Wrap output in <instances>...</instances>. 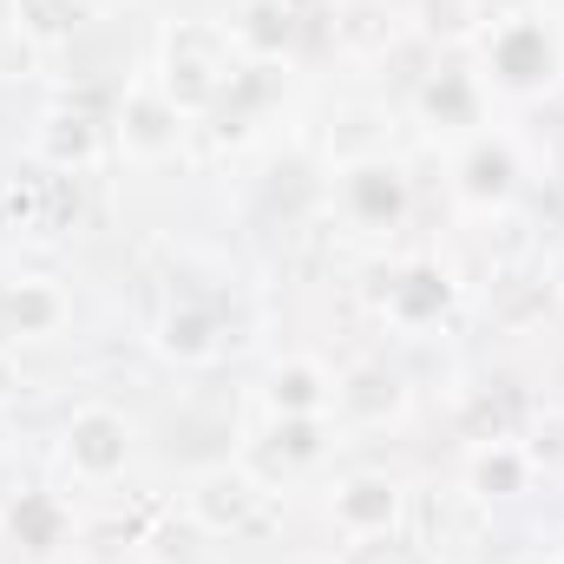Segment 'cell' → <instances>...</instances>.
<instances>
[{
    "mask_svg": "<svg viewBox=\"0 0 564 564\" xmlns=\"http://www.w3.org/2000/svg\"><path fill=\"white\" fill-rule=\"evenodd\" d=\"M230 79V53H224V33L217 26H177L171 33V53H164V93H171V112H197L224 93Z\"/></svg>",
    "mask_w": 564,
    "mask_h": 564,
    "instance_id": "6da1fadb",
    "label": "cell"
},
{
    "mask_svg": "<svg viewBox=\"0 0 564 564\" xmlns=\"http://www.w3.org/2000/svg\"><path fill=\"white\" fill-rule=\"evenodd\" d=\"M126 453H132V433H126L119 414H106V408H86L79 421L66 426V459H73V473H86V479L126 473Z\"/></svg>",
    "mask_w": 564,
    "mask_h": 564,
    "instance_id": "7a4b0ae2",
    "label": "cell"
},
{
    "mask_svg": "<svg viewBox=\"0 0 564 564\" xmlns=\"http://www.w3.org/2000/svg\"><path fill=\"white\" fill-rule=\"evenodd\" d=\"M257 506H263V492H257L250 473H210V479L191 492V512H197L210 532H243V525L257 519Z\"/></svg>",
    "mask_w": 564,
    "mask_h": 564,
    "instance_id": "3957f363",
    "label": "cell"
},
{
    "mask_svg": "<svg viewBox=\"0 0 564 564\" xmlns=\"http://www.w3.org/2000/svg\"><path fill=\"white\" fill-rule=\"evenodd\" d=\"M492 59H499L506 86H539V79H552V33L539 20H512V26H499Z\"/></svg>",
    "mask_w": 564,
    "mask_h": 564,
    "instance_id": "277c9868",
    "label": "cell"
},
{
    "mask_svg": "<svg viewBox=\"0 0 564 564\" xmlns=\"http://www.w3.org/2000/svg\"><path fill=\"white\" fill-rule=\"evenodd\" d=\"M335 519H341V532H355V539H381V532L401 519V486H394V479H348V486L335 492Z\"/></svg>",
    "mask_w": 564,
    "mask_h": 564,
    "instance_id": "5b68a950",
    "label": "cell"
},
{
    "mask_svg": "<svg viewBox=\"0 0 564 564\" xmlns=\"http://www.w3.org/2000/svg\"><path fill=\"white\" fill-rule=\"evenodd\" d=\"M66 322V295L46 282H13L0 289V335H53Z\"/></svg>",
    "mask_w": 564,
    "mask_h": 564,
    "instance_id": "8992f818",
    "label": "cell"
},
{
    "mask_svg": "<svg viewBox=\"0 0 564 564\" xmlns=\"http://www.w3.org/2000/svg\"><path fill=\"white\" fill-rule=\"evenodd\" d=\"M348 204L361 224H394L408 210V191H401V171L394 164H355L348 171Z\"/></svg>",
    "mask_w": 564,
    "mask_h": 564,
    "instance_id": "52a82bcc",
    "label": "cell"
},
{
    "mask_svg": "<svg viewBox=\"0 0 564 564\" xmlns=\"http://www.w3.org/2000/svg\"><path fill=\"white\" fill-rule=\"evenodd\" d=\"M270 401H276V414H289V421H315V414L328 408L322 368H308V361H289V368L276 375V388H270Z\"/></svg>",
    "mask_w": 564,
    "mask_h": 564,
    "instance_id": "ba28073f",
    "label": "cell"
},
{
    "mask_svg": "<svg viewBox=\"0 0 564 564\" xmlns=\"http://www.w3.org/2000/svg\"><path fill=\"white\" fill-rule=\"evenodd\" d=\"M506 191H512V151H506V144H479V151L466 158V197L499 204Z\"/></svg>",
    "mask_w": 564,
    "mask_h": 564,
    "instance_id": "9c48e42d",
    "label": "cell"
},
{
    "mask_svg": "<svg viewBox=\"0 0 564 564\" xmlns=\"http://www.w3.org/2000/svg\"><path fill=\"white\" fill-rule=\"evenodd\" d=\"M13 7H20V26L33 40H59V33H73L93 13V0H13Z\"/></svg>",
    "mask_w": 564,
    "mask_h": 564,
    "instance_id": "30bf717a",
    "label": "cell"
},
{
    "mask_svg": "<svg viewBox=\"0 0 564 564\" xmlns=\"http://www.w3.org/2000/svg\"><path fill=\"white\" fill-rule=\"evenodd\" d=\"M237 40L257 46V53H282L289 46V7L282 0H250L243 20H237Z\"/></svg>",
    "mask_w": 564,
    "mask_h": 564,
    "instance_id": "8fae6325",
    "label": "cell"
},
{
    "mask_svg": "<svg viewBox=\"0 0 564 564\" xmlns=\"http://www.w3.org/2000/svg\"><path fill=\"white\" fill-rule=\"evenodd\" d=\"M40 158L59 164V171H66V164H86V158H93V126H86V119H53V126L40 132Z\"/></svg>",
    "mask_w": 564,
    "mask_h": 564,
    "instance_id": "7c38bea8",
    "label": "cell"
},
{
    "mask_svg": "<svg viewBox=\"0 0 564 564\" xmlns=\"http://www.w3.org/2000/svg\"><path fill=\"white\" fill-rule=\"evenodd\" d=\"M473 486H479L486 499H512V492L525 486V466H519V453H512V446H492V453H479V466H473Z\"/></svg>",
    "mask_w": 564,
    "mask_h": 564,
    "instance_id": "4fadbf2b",
    "label": "cell"
},
{
    "mask_svg": "<svg viewBox=\"0 0 564 564\" xmlns=\"http://www.w3.org/2000/svg\"><path fill=\"white\" fill-rule=\"evenodd\" d=\"M13 532H26L33 552H53L59 545V506L53 499H20L13 506Z\"/></svg>",
    "mask_w": 564,
    "mask_h": 564,
    "instance_id": "5bb4252c",
    "label": "cell"
},
{
    "mask_svg": "<svg viewBox=\"0 0 564 564\" xmlns=\"http://www.w3.org/2000/svg\"><path fill=\"white\" fill-rule=\"evenodd\" d=\"M440 302H446V282L433 276V270H414V276L394 289V315L401 322H421L426 308H440Z\"/></svg>",
    "mask_w": 564,
    "mask_h": 564,
    "instance_id": "9a60e30c",
    "label": "cell"
},
{
    "mask_svg": "<svg viewBox=\"0 0 564 564\" xmlns=\"http://www.w3.org/2000/svg\"><path fill=\"white\" fill-rule=\"evenodd\" d=\"M164 341H171V355H191V361H204V355L217 348L204 315H171V322H164Z\"/></svg>",
    "mask_w": 564,
    "mask_h": 564,
    "instance_id": "2e32d148",
    "label": "cell"
},
{
    "mask_svg": "<svg viewBox=\"0 0 564 564\" xmlns=\"http://www.w3.org/2000/svg\"><path fill=\"white\" fill-rule=\"evenodd\" d=\"M132 126H139V132H132L139 144H164V132H158V126H164V112H158V106H139V112H132Z\"/></svg>",
    "mask_w": 564,
    "mask_h": 564,
    "instance_id": "e0dca14e",
    "label": "cell"
},
{
    "mask_svg": "<svg viewBox=\"0 0 564 564\" xmlns=\"http://www.w3.org/2000/svg\"><path fill=\"white\" fill-rule=\"evenodd\" d=\"M13 394H20V375H13V361L0 355V401H13Z\"/></svg>",
    "mask_w": 564,
    "mask_h": 564,
    "instance_id": "ac0fdd59",
    "label": "cell"
}]
</instances>
